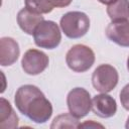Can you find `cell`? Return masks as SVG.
I'll list each match as a JSON object with an SVG mask.
<instances>
[{"mask_svg": "<svg viewBox=\"0 0 129 129\" xmlns=\"http://www.w3.org/2000/svg\"><path fill=\"white\" fill-rule=\"evenodd\" d=\"M14 102L18 111L35 123H45L52 115L51 103L33 85L21 86L15 93Z\"/></svg>", "mask_w": 129, "mask_h": 129, "instance_id": "6da1fadb", "label": "cell"}, {"mask_svg": "<svg viewBox=\"0 0 129 129\" xmlns=\"http://www.w3.org/2000/svg\"><path fill=\"white\" fill-rule=\"evenodd\" d=\"M60 28L69 38H80L90 28V19L84 12L71 11L60 18Z\"/></svg>", "mask_w": 129, "mask_h": 129, "instance_id": "7a4b0ae2", "label": "cell"}, {"mask_svg": "<svg viewBox=\"0 0 129 129\" xmlns=\"http://www.w3.org/2000/svg\"><path fill=\"white\" fill-rule=\"evenodd\" d=\"M68 67L76 73L87 72L95 61V53L87 45L76 44L72 46L66 55Z\"/></svg>", "mask_w": 129, "mask_h": 129, "instance_id": "3957f363", "label": "cell"}, {"mask_svg": "<svg viewBox=\"0 0 129 129\" xmlns=\"http://www.w3.org/2000/svg\"><path fill=\"white\" fill-rule=\"evenodd\" d=\"M33 38L37 46L46 49H53L60 43L61 33L55 22L43 20L35 28Z\"/></svg>", "mask_w": 129, "mask_h": 129, "instance_id": "277c9868", "label": "cell"}, {"mask_svg": "<svg viewBox=\"0 0 129 129\" xmlns=\"http://www.w3.org/2000/svg\"><path fill=\"white\" fill-rule=\"evenodd\" d=\"M119 76L117 70L107 63L100 64L92 75L93 87L101 93L111 92L118 84Z\"/></svg>", "mask_w": 129, "mask_h": 129, "instance_id": "5b68a950", "label": "cell"}, {"mask_svg": "<svg viewBox=\"0 0 129 129\" xmlns=\"http://www.w3.org/2000/svg\"><path fill=\"white\" fill-rule=\"evenodd\" d=\"M67 104L70 113L78 119L85 117L92 109L90 93L84 88L71 90L67 97Z\"/></svg>", "mask_w": 129, "mask_h": 129, "instance_id": "8992f818", "label": "cell"}, {"mask_svg": "<svg viewBox=\"0 0 129 129\" xmlns=\"http://www.w3.org/2000/svg\"><path fill=\"white\" fill-rule=\"evenodd\" d=\"M48 56L41 50L30 48L25 51L21 59V67L27 75L36 76L41 74L48 66Z\"/></svg>", "mask_w": 129, "mask_h": 129, "instance_id": "52a82bcc", "label": "cell"}, {"mask_svg": "<svg viewBox=\"0 0 129 129\" xmlns=\"http://www.w3.org/2000/svg\"><path fill=\"white\" fill-rule=\"evenodd\" d=\"M107 37L120 46H129V21H112L106 28Z\"/></svg>", "mask_w": 129, "mask_h": 129, "instance_id": "ba28073f", "label": "cell"}, {"mask_svg": "<svg viewBox=\"0 0 129 129\" xmlns=\"http://www.w3.org/2000/svg\"><path fill=\"white\" fill-rule=\"evenodd\" d=\"M92 111L101 118H110L117 111V104L113 97L102 93L96 95L92 100Z\"/></svg>", "mask_w": 129, "mask_h": 129, "instance_id": "9c48e42d", "label": "cell"}, {"mask_svg": "<svg viewBox=\"0 0 129 129\" xmlns=\"http://www.w3.org/2000/svg\"><path fill=\"white\" fill-rule=\"evenodd\" d=\"M20 53L19 45L11 37H2L0 39V64L3 67L13 64Z\"/></svg>", "mask_w": 129, "mask_h": 129, "instance_id": "30bf717a", "label": "cell"}, {"mask_svg": "<svg viewBox=\"0 0 129 129\" xmlns=\"http://www.w3.org/2000/svg\"><path fill=\"white\" fill-rule=\"evenodd\" d=\"M44 20L41 14L30 11L28 8H22L17 14V23L19 27L27 34L32 35L37 25Z\"/></svg>", "mask_w": 129, "mask_h": 129, "instance_id": "8fae6325", "label": "cell"}, {"mask_svg": "<svg viewBox=\"0 0 129 129\" xmlns=\"http://www.w3.org/2000/svg\"><path fill=\"white\" fill-rule=\"evenodd\" d=\"M18 126V116L12 109L10 103L4 99H0V128L12 129Z\"/></svg>", "mask_w": 129, "mask_h": 129, "instance_id": "7c38bea8", "label": "cell"}, {"mask_svg": "<svg viewBox=\"0 0 129 129\" xmlns=\"http://www.w3.org/2000/svg\"><path fill=\"white\" fill-rule=\"evenodd\" d=\"M107 14L112 21L127 20L129 18V0H116L109 4Z\"/></svg>", "mask_w": 129, "mask_h": 129, "instance_id": "4fadbf2b", "label": "cell"}, {"mask_svg": "<svg viewBox=\"0 0 129 129\" xmlns=\"http://www.w3.org/2000/svg\"><path fill=\"white\" fill-rule=\"evenodd\" d=\"M79 121L78 118L73 116L71 113H63L58 116H56L51 125V129H58V128H79Z\"/></svg>", "mask_w": 129, "mask_h": 129, "instance_id": "5bb4252c", "label": "cell"}, {"mask_svg": "<svg viewBox=\"0 0 129 129\" xmlns=\"http://www.w3.org/2000/svg\"><path fill=\"white\" fill-rule=\"evenodd\" d=\"M25 7L38 14H46L52 11L53 6L48 0H24Z\"/></svg>", "mask_w": 129, "mask_h": 129, "instance_id": "9a60e30c", "label": "cell"}, {"mask_svg": "<svg viewBox=\"0 0 129 129\" xmlns=\"http://www.w3.org/2000/svg\"><path fill=\"white\" fill-rule=\"evenodd\" d=\"M120 101L124 109L129 111V84H127L120 92Z\"/></svg>", "mask_w": 129, "mask_h": 129, "instance_id": "2e32d148", "label": "cell"}, {"mask_svg": "<svg viewBox=\"0 0 129 129\" xmlns=\"http://www.w3.org/2000/svg\"><path fill=\"white\" fill-rule=\"evenodd\" d=\"M50 2V4L53 6V7H67L69 6L73 0H48Z\"/></svg>", "mask_w": 129, "mask_h": 129, "instance_id": "e0dca14e", "label": "cell"}, {"mask_svg": "<svg viewBox=\"0 0 129 129\" xmlns=\"http://www.w3.org/2000/svg\"><path fill=\"white\" fill-rule=\"evenodd\" d=\"M85 127H86V128H87V127H89V128H97V127L104 128L103 125H101V124H99V123H96V122H94L93 120L86 121V122H84V123H82V124L79 125V128H85Z\"/></svg>", "mask_w": 129, "mask_h": 129, "instance_id": "ac0fdd59", "label": "cell"}, {"mask_svg": "<svg viewBox=\"0 0 129 129\" xmlns=\"http://www.w3.org/2000/svg\"><path fill=\"white\" fill-rule=\"evenodd\" d=\"M100 3H102V4H112V3H114L116 0H98Z\"/></svg>", "mask_w": 129, "mask_h": 129, "instance_id": "d6986e66", "label": "cell"}, {"mask_svg": "<svg viewBox=\"0 0 129 129\" xmlns=\"http://www.w3.org/2000/svg\"><path fill=\"white\" fill-rule=\"evenodd\" d=\"M125 127H126L127 129H129V117L127 118V121H126V124H125Z\"/></svg>", "mask_w": 129, "mask_h": 129, "instance_id": "ffe728a7", "label": "cell"}, {"mask_svg": "<svg viewBox=\"0 0 129 129\" xmlns=\"http://www.w3.org/2000/svg\"><path fill=\"white\" fill-rule=\"evenodd\" d=\"M127 69H128V71H129V56H128V58H127Z\"/></svg>", "mask_w": 129, "mask_h": 129, "instance_id": "44dd1931", "label": "cell"}]
</instances>
